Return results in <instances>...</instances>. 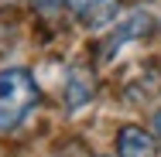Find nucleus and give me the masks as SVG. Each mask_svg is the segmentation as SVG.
<instances>
[{"mask_svg":"<svg viewBox=\"0 0 161 157\" xmlns=\"http://www.w3.org/2000/svg\"><path fill=\"white\" fill-rule=\"evenodd\" d=\"M38 106V86L28 68H3L0 72V130L17 126Z\"/></svg>","mask_w":161,"mask_h":157,"instance_id":"nucleus-1","label":"nucleus"},{"mask_svg":"<svg viewBox=\"0 0 161 157\" xmlns=\"http://www.w3.org/2000/svg\"><path fill=\"white\" fill-rule=\"evenodd\" d=\"M151 28H154V24H151V17H147L144 10L130 14L127 21H124V24H120L113 34H110V44H103V48H99V58H110V55H113L120 44H127V41H134V38H144V34H151Z\"/></svg>","mask_w":161,"mask_h":157,"instance_id":"nucleus-2","label":"nucleus"},{"mask_svg":"<svg viewBox=\"0 0 161 157\" xmlns=\"http://www.w3.org/2000/svg\"><path fill=\"white\" fill-rule=\"evenodd\" d=\"M117 150L120 157H158V140L141 126H124L117 133Z\"/></svg>","mask_w":161,"mask_h":157,"instance_id":"nucleus-3","label":"nucleus"},{"mask_svg":"<svg viewBox=\"0 0 161 157\" xmlns=\"http://www.w3.org/2000/svg\"><path fill=\"white\" fill-rule=\"evenodd\" d=\"M89 96H93V79H89V72H86V68H72V72H69V82H65V106L75 109V106L89 102Z\"/></svg>","mask_w":161,"mask_h":157,"instance_id":"nucleus-4","label":"nucleus"},{"mask_svg":"<svg viewBox=\"0 0 161 157\" xmlns=\"http://www.w3.org/2000/svg\"><path fill=\"white\" fill-rule=\"evenodd\" d=\"M65 3L72 7V14H75V17H89V21H96V17L113 14L120 0H65Z\"/></svg>","mask_w":161,"mask_h":157,"instance_id":"nucleus-5","label":"nucleus"},{"mask_svg":"<svg viewBox=\"0 0 161 157\" xmlns=\"http://www.w3.org/2000/svg\"><path fill=\"white\" fill-rule=\"evenodd\" d=\"M31 3H34V7H41V10H52L58 0H31Z\"/></svg>","mask_w":161,"mask_h":157,"instance_id":"nucleus-6","label":"nucleus"},{"mask_svg":"<svg viewBox=\"0 0 161 157\" xmlns=\"http://www.w3.org/2000/svg\"><path fill=\"white\" fill-rule=\"evenodd\" d=\"M154 130H158V137H161V109H158V116H154Z\"/></svg>","mask_w":161,"mask_h":157,"instance_id":"nucleus-7","label":"nucleus"}]
</instances>
